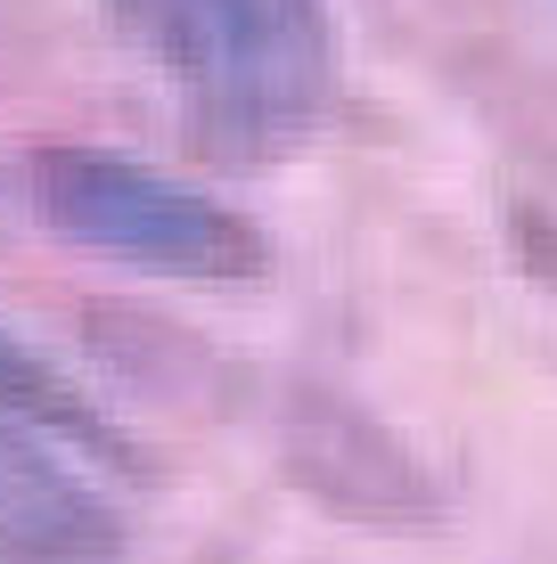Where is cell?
<instances>
[{"mask_svg":"<svg viewBox=\"0 0 557 564\" xmlns=\"http://www.w3.org/2000/svg\"><path fill=\"white\" fill-rule=\"evenodd\" d=\"M124 42L172 83L205 155L263 164L320 123L336 42L320 0H107Z\"/></svg>","mask_w":557,"mask_h":564,"instance_id":"obj_1","label":"cell"},{"mask_svg":"<svg viewBox=\"0 0 557 564\" xmlns=\"http://www.w3.org/2000/svg\"><path fill=\"white\" fill-rule=\"evenodd\" d=\"M33 181V205L57 238L90 246L107 262H131V270H164V279H255L271 262L263 229L246 213L214 205L205 188L172 181L157 164H131L115 148H74V140H50L33 148L25 164Z\"/></svg>","mask_w":557,"mask_h":564,"instance_id":"obj_2","label":"cell"},{"mask_svg":"<svg viewBox=\"0 0 557 564\" xmlns=\"http://www.w3.org/2000/svg\"><path fill=\"white\" fill-rule=\"evenodd\" d=\"M0 417H9L17 434L50 442V451H83L99 466H140V451H131V442L115 434V425L90 410V401L74 393L42 352H25L9 327H0Z\"/></svg>","mask_w":557,"mask_h":564,"instance_id":"obj_5","label":"cell"},{"mask_svg":"<svg viewBox=\"0 0 557 564\" xmlns=\"http://www.w3.org/2000/svg\"><path fill=\"white\" fill-rule=\"evenodd\" d=\"M115 508L50 442L17 434L0 417V564H107L115 556Z\"/></svg>","mask_w":557,"mask_h":564,"instance_id":"obj_3","label":"cell"},{"mask_svg":"<svg viewBox=\"0 0 557 564\" xmlns=\"http://www.w3.org/2000/svg\"><path fill=\"white\" fill-rule=\"evenodd\" d=\"M296 475L312 482L320 499L353 508V516H386V523L435 516V491H427V475H418V458L394 451V442L361 410H344V401H312V410L296 417Z\"/></svg>","mask_w":557,"mask_h":564,"instance_id":"obj_4","label":"cell"}]
</instances>
